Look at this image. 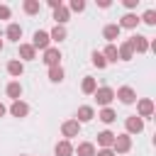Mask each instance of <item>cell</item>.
<instances>
[{
  "label": "cell",
  "instance_id": "6da1fadb",
  "mask_svg": "<svg viewBox=\"0 0 156 156\" xmlns=\"http://www.w3.org/2000/svg\"><path fill=\"white\" fill-rule=\"evenodd\" d=\"M95 100H98V105H102V107H107L112 100H115V90L112 88H107V85H102V88H98L95 93Z\"/></svg>",
  "mask_w": 156,
  "mask_h": 156
},
{
  "label": "cell",
  "instance_id": "7a4b0ae2",
  "mask_svg": "<svg viewBox=\"0 0 156 156\" xmlns=\"http://www.w3.org/2000/svg\"><path fill=\"white\" fill-rule=\"evenodd\" d=\"M49 41H51V39H49V32H44V29H37L34 37H32L34 51H37V49H44V51H46V49H49Z\"/></svg>",
  "mask_w": 156,
  "mask_h": 156
},
{
  "label": "cell",
  "instance_id": "3957f363",
  "mask_svg": "<svg viewBox=\"0 0 156 156\" xmlns=\"http://www.w3.org/2000/svg\"><path fill=\"white\" fill-rule=\"evenodd\" d=\"M132 149V139H129V134H119V136H115V144H112V151L115 154H127Z\"/></svg>",
  "mask_w": 156,
  "mask_h": 156
},
{
  "label": "cell",
  "instance_id": "277c9868",
  "mask_svg": "<svg viewBox=\"0 0 156 156\" xmlns=\"http://www.w3.org/2000/svg\"><path fill=\"white\" fill-rule=\"evenodd\" d=\"M41 61H44L49 68H51V66H61V51H58L56 46H49V49L44 51V58H41Z\"/></svg>",
  "mask_w": 156,
  "mask_h": 156
},
{
  "label": "cell",
  "instance_id": "5b68a950",
  "mask_svg": "<svg viewBox=\"0 0 156 156\" xmlns=\"http://www.w3.org/2000/svg\"><path fill=\"white\" fill-rule=\"evenodd\" d=\"M78 132H80V122H78V119H68V122L61 124V134L66 136V141H68L71 136H78Z\"/></svg>",
  "mask_w": 156,
  "mask_h": 156
},
{
  "label": "cell",
  "instance_id": "8992f818",
  "mask_svg": "<svg viewBox=\"0 0 156 156\" xmlns=\"http://www.w3.org/2000/svg\"><path fill=\"white\" fill-rule=\"evenodd\" d=\"M129 44H132V49H134L136 54H144V51H149V39H146V37H141V34H134V37H129Z\"/></svg>",
  "mask_w": 156,
  "mask_h": 156
},
{
  "label": "cell",
  "instance_id": "52a82bcc",
  "mask_svg": "<svg viewBox=\"0 0 156 156\" xmlns=\"http://www.w3.org/2000/svg\"><path fill=\"white\" fill-rule=\"evenodd\" d=\"M124 127H127V132H129V134H139V132L144 129V119H141V117H136V115H132V117H127Z\"/></svg>",
  "mask_w": 156,
  "mask_h": 156
},
{
  "label": "cell",
  "instance_id": "ba28073f",
  "mask_svg": "<svg viewBox=\"0 0 156 156\" xmlns=\"http://www.w3.org/2000/svg\"><path fill=\"white\" fill-rule=\"evenodd\" d=\"M115 98H119V100H122L124 105H132V102L136 100V93H134V90H132L129 85H124V88H119V90L115 93Z\"/></svg>",
  "mask_w": 156,
  "mask_h": 156
},
{
  "label": "cell",
  "instance_id": "9c48e42d",
  "mask_svg": "<svg viewBox=\"0 0 156 156\" xmlns=\"http://www.w3.org/2000/svg\"><path fill=\"white\" fill-rule=\"evenodd\" d=\"M115 136H117V134H112L110 129L100 132V134H98V144H100V149H112V144H115Z\"/></svg>",
  "mask_w": 156,
  "mask_h": 156
},
{
  "label": "cell",
  "instance_id": "30bf717a",
  "mask_svg": "<svg viewBox=\"0 0 156 156\" xmlns=\"http://www.w3.org/2000/svg\"><path fill=\"white\" fill-rule=\"evenodd\" d=\"M136 110H139V115H136V117H151V115H154V102H151L149 98H144V100H139Z\"/></svg>",
  "mask_w": 156,
  "mask_h": 156
},
{
  "label": "cell",
  "instance_id": "8fae6325",
  "mask_svg": "<svg viewBox=\"0 0 156 156\" xmlns=\"http://www.w3.org/2000/svg\"><path fill=\"white\" fill-rule=\"evenodd\" d=\"M68 17H71V12H68V7H66V5H58V7L54 10V20H56V24H61V27H63V24L68 22Z\"/></svg>",
  "mask_w": 156,
  "mask_h": 156
},
{
  "label": "cell",
  "instance_id": "7c38bea8",
  "mask_svg": "<svg viewBox=\"0 0 156 156\" xmlns=\"http://www.w3.org/2000/svg\"><path fill=\"white\" fill-rule=\"evenodd\" d=\"M10 112H12V117H27L29 105H27V102H22V100H15V102H12V107H10Z\"/></svg>",
  "mask_w": 156,
  "mask_h": 156
},
{
  "label": "cell",
  "instance_id": "4fadbf2b",
  "mask_svg": "<svg viewBox=\"0 0 156 156\" xmlns=\"http://www.w3.org/2000/svg\"><path fill=\"white\" fill-rule=\"evenodd\" d=\"M119 32H122V29H119V24H107V27L102 29V37L112 44L115 39H119Z\"/></svg>",
  "mask_w": 156,
  "mask_h": 156
},
{
  "label": "cell",
  "instance_id": "5bb4252c",
  "mask_svg": "<svg viewBox=\"0 0 156 156\" xmlns=\"http://www.w3.org/2000/svg\"><path fill=\"white\" fill-rule=\"evenodd\" d=\"M117 56H119L122 61H129V58L134 56V49H132V44H129V39L119 44V49H117Z\"/></svg>",
  "mask_w": 156,
  "mask_h": 156
},
{
  "label": "cell",
  "instance_id": "9a60e30c",
  "mask_svg": "<svg viewBox=\"0 0 156 156\" xmlns=\"http://www.w3.org/2000/svg\"><path fill=\"white\" fill-rule=\"evenodd\" d=\"M5 93H7V98H12V102H15V100H20V95H22V85H20L17 80H12V83H7Z\"/></svg>",
  "mask_w": 156,
  "mask_h": 156
},
{
  "label": "cell",
  "instance_id": "2e32d148",
  "mask_svg": "<svg viewBox=\"0 0 156 156\" xmlns=\"http://www.w3.org/2000/svg\"><path fill=\"white\" fill-rule=\"evenodd\" d=\"M93 117H95V110L90 105H80L78 107V122H90Z\"/></svg>",
  "mask_w": 156,
  "mask_h": 156
},
{
  "label": "cell",
  "instance_id": "e0dca14e",
  "mask_svg": "<svg viewBox=\"0 0 156 156\" xmlns=\"http://www.w3.org/2000/svg\"><path fill=\"white\" fill-rule=\"evenodd\" d=\"M54 154L56 156H73V146H71V141H58L56 144V149H54Z\"/></svg>",
  "mask_w": 156,
  "mask_h": 156
},
{
  "label": "cell",
  "instance_id": "ac0fdd59",
  "mask_svg": "<svg viewBox=\"0 0 156 156\" xmlns=\"http://www.w3.org/2000/svg\"><path fill=\"white\" fill-rule=\"evenodd\" d=\"M136 24H139V17H136V15H132V12H127V15L122 17V22H119V29H122V27H127V29H134Z\"/></svg>",
  "mask_w": 156,
  "mask_h": 156
},
{
  "label": "cell",
  "instance_id": "d6986e66",
  "mask_svg": "<svg viewBox=\"0 0 156 156\" xmlns=\"http://www.w3.org/2000/svg\"><path fill=\"white\" fill-rule=\"evenodd\" d=\"M20 56H22L24 61H32V58L37 56V51H34L32 44H20Z\"/></svg>",
  "mask_w": 156,
  "mask_h": 156
},
{
  "label": "cell",
  "instance_id": "ffe728a7",
  "mask_svg": "<svg viewBox=\"0 0 156 156\" xmlns=\"http://www.w3.org/2000/svg\"><path fill=\"white\" fill-rule=\"evenodd\" d=\"M7 73L15 76V78L22 76V73H24V63H22V61H10V63H7Z\"/></svg>",
  "mask_w": 156,
  "mask_h": 156
},
{
  "label": "cell",
  "instance_id": "44dd1931",
  "mask_svg": "<svg viewBox=\"0 0 156 156\" xmlns=\"http://www.w3.org/2000/svg\"><path fill=\"white\" fill-rule=\"evenodd\" d=\"M80 88H83V93H85V95H93V93L98 90V83H95V78L85 76V78H83V85H80Z\"/></svg>",
  "mask_w": 156,
  "mask_h": 156
},
{
  "label": "cell",
  "instance_id": "7402d4cb",
  "mask_svg": "<svg viewBox=\"0 0 156 156\" xmlns=\"http://www.w3.org/2000/svg\"><path fill=\"white\" fill-rule=\"evenodd\" d=\"M98 117H100V119H102L105 124H112V122L117 119V115H115V110H112V107H102Z\"/></svg>",
  "mask_w": 156,
  "mask_h": 156
},
{
  "label": "cell",
  "instance_id": "603a6c76",
  "mask_svg": "<svg viewBox=\"0 0 156 156\" xmlns=\"http://www.w3.org/2000/svg\"><path fill=\"white\" fill-rule=\"evenodd\" d=\"M76 154H78V156H95V146H93L90 141H83V144H78Z\"/></svg>",
  "mask_w": 156,
  "mask_h": 156
},
{
  "label": "cell",
  "instance_id": "cb8c5ba5",
  "mask_svg": "<svg viewBox=\"0 0 156 156\" xmlns=\"http://www.w3.org/2000/svg\"><path fill=\"white\" fill-rule=\"evenodd\" d=\"M20 37H22V27H20L17 22H12V24L7 27V39H12V41H20Z\"/></svg>",
  "mask_w": 156,
  "mask_h": 156
},
{
  "label": "cell",
  "instance_id": "d4e9b609",
  "mask_svg": "<svg viewBox=\"0 0 156 156\" xmlns=\"http://www.w3.org/2000/svg\"><path fill=\"white\" fill-rule=\"evenodd\" d=\"M49 39H54V41H63V39H66V27L56 24V27L49 32Z\"/></svg>",
  "mask_w": 156,
  "mask_h": 156
},
{
  "label": "cell",
  "instance_id": "484cf974",
  "mask_svg": "<svg viewBox=\"0 0 156 156\" xmlns=\"http://www.w3.org/2000/svg\"><path fill=\"white\" fill-rule=\"evenodd\" d=\"M49 80L51 83H61L63 80V68L61 66H51L49 68Z\"/></svg>",
  "mask_w": 156,
  "mask_h": 156
},
{
  "label": "cell",
  "instance_id": "4316f807",
  "mask_svg": "<svg viewBox=\"0 0 156 156\" xmlns=\"http://www.w3.org/2000/svg\"><path fill=\"white\" fill-rule=\"evenodd\" d=\"M22 7H24V12H27V15H37V12L41 10L39 0H24V5H22Z\"/></svg>",
  "mask_w": 156,
  "mask_h": 156
},
{
  "label": "cell",
  "instance_id": "83f0119b",
  "mask_svg": "<svg viewBox=\"0 0 156 156\" xmlns=\"http://www.w3.org/2000/svg\"><path fill=\"white\" fill-rule=\"evenodd\" d=\"M102 56H105V61H117V58H119V56H117V46H115V44H107L105 51H102Z\"/></svg>",
  "mask_w": 156,
  "mask_h": 156
},
{
  "label": "cell",
  "instance_id": "f1b7e54d",
  "mask_svg": "<svg viewBox=\"0 0 156 156\" xmlns=\"http://www.w3.org/2000/svg\"><path fill=\"white\" fill-rule=\"evenodd\" d=\"M93 66H98V68H105V66H107L102 51H93Z\"/></svg>",
  "mask_w": 156,
  "mask_h": 156
},
{
  "label": "cell",
  "instance_id": "f546056e",
  "mask_svg": "<svg viewBox=\"0 0 156 156\" xmlns=\"http://www.w3.org/2000/svg\"><path fill=\"white\" fill-rule=\"evenodd\" d=\"M141 22H146V24H156V12H154V10H146L144 17H141Z\"/></svg>",
  "mask_w": 156,
  "mask_h": 156
},
{
  "label": "cell",
  "instance_id": "4dcf8cb0",
  "mask_svg": "<svg viewBox=\"0 0 156 156\" xmlns=\"http://www.w3.org/2000/svg\"><path fill=\"white\" fill-rule=\"evenodd\" d=\"M71 10H73V12H83V10H85V2H83V0H71ZM71 10H68V12H71Z\"/></svg>",
  "mask_w": 156,
  "mask_h": 156
},
{
  "label": "cell",
  "instance_id": "1f68e13d",
  "mask_svg": "<svg viewBox=\"0 0 156 156\" xmlns=\"http://www.w3.org/2000/svg\"><path fill=\"white\" fill-rule=\"evenodd\" d=\"M10 15H12L10 7L7 5H0V20H10Z\"/></svg>",
  "mask_w": 156,
  "mask_h": 156
},
{
  "label": "cell",
  "instance_id": "d6a6232c",
  "mask_svg": "<svg viewBox=\"0 0 156 156\" xmlns=\"http://www.w3.org/2000/svg\"><path fill=\"white\" fill-rule=\"evenodd\" d=\"M95 156H115V151L112 149H100V151H95Z\"/></svg>",
  "mask_w": 156,
  "mask_h": 156
},
{
  "label": "cell",
  "instance_id": "836d02e7",
  "mask_svg": "<svg viewBox=\"0 0 156 156\" xmlns=\"http://www.w3.org/2000/svg\"><path fill=\"white\" fill-rule=\"evenodd\" d=\"M58 5H63V2H61V0H49V7H51V10H56Z\"/></svg>",
  "mask_w": 156,
  "mask_h": 156
},
{
  "label": "cell",
  "instance_id": "e575fe53",
  "mask_svg": "<svg viewBox=\"0 0 156 156\" xmlns=\"http://www.w3.org/2000/svg\"><path fill=\"white\" fill-rule=\"evenodd\" d=\"M136 2H139V0H124V7L132 10V7H136Z\"/></svg>",
  "mask_w": 156,
  "mask_h": 156
},
{
  "label": "cell",
  "instance_id": "d590c367",
  "mask_svg": "<svg viewBox=\"0 0 156 156\" xmlns=\"http://www.w3.org/2000/svg\"><path fill=\"white\" fill-rule=\"evenodd\" d=\"M5 112H7V107H5V105H2V102H0V117H2V115H5Z\"/></svg>",
  "mask_w": 156,
  "mask_h": 156
},
{
  "label": "cell",
  "instance_id": "8d00e7d4",
  "mask_svg": "<svg viewBox=\"0 0 156 156\" xmlns=\"http://www.w3.org/2000/svg\"><path fill=\"white\" fill-rule=\"evenodd\" d=\"M0 51H2V39H0Z\"/></svg>",
  "mask_w": 156,
  "mask_h": 156
}]
</instances>
